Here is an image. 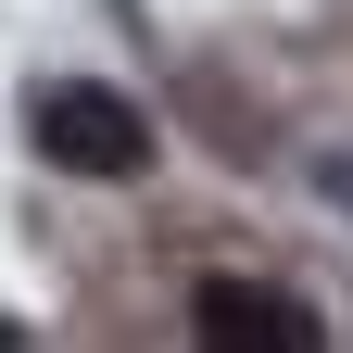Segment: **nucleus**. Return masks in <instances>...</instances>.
<instances>
[{
	"label": "nucleus",
	"instance_id": "1",
	"mask_svg": "<svg viewBox=\"0 0 353 353\" xmlns=\"http://www.w3.org/2000/svg\"><path fill=\"white\" fill-rule=\"evenodd\" d=\"M26 126H38V152L63 176H139L152 164V114L126 101V88H101V76H51Z\"/></svg>",
	"mask_w": 353,
	"mask_h": 353
},
{
	"label": "nucleus",
	"instance_id": "2",
	"mask_svg": "<svg viewBox=\"0 0 353 353\" xmlns=\"http://www.w3.org/2000/svg\"><path fill=\"white\" fill-rule=\"evenodd\" d=\"M190 341L202 353H316V316L278 278H202L190 290Z\"/></svg>",
	"mask_w": 353,
	"mask_h": 353
}]
</instances>
